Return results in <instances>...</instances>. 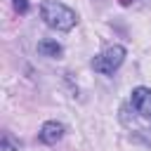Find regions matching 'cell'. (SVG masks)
<instances>
[{"label":"cell","instance_id":"ba28073f","mask_svg":"<svg viewBox=\"0 0 151 151\" xmlns=\"http://www.w3.org/2000/svg\"><path fill=\"white\" fill-rule=\"evenodd\" d=\"M130 2H132V0H120V5H130Z\"/></svg>","mask_w":151,"mask_h":151},{"label":"cell","instance_id":"277c9868","mask_svg":"<svg viewBox=\"0 0 151 151\" xmlns=\"http://www.w3.org/2000/svg\"><path fill=\"white\" fill-rule=\"evenodd\" d=\"M64 132H66L64 123H59V120H47V123H42V127H40V132H38V139H40L42 144L52 146V144L61 142Z\"/></svg>","mask_w":151,"mask_h":151},{"label":"cell","instance_id":"5b68a950","mask_svg":"<svg viewBox=\"0 0 151 151\" xmlns=\"http://www.w3.org/2000/svg\"><path fill=\"white\" fill-rule=\"evenodd\" d=\"M38 52H40L42 57H50V59H59V57L64 54V47H61L57 40H52V38H42V40L38 42Z\"/></svg>","mask_w":151,"mask_h":151},{"label":"cell","instance_id":"7a4b0ae2","mask_svg":"<svg viewBox=\"0 0 151 151\" xmlns=\"http://www.w3.org/2000/svg\"><path fill=\"white\" fill-rule=\"evenodd\" d=\"M125 54H127V50H125L123 45H111V47H106L101 54H97V57L92 59V68H94L97 73H101V76H113V73L123 66Z\"/></svg>","mask_w":151,"mask_h":151},{"label":"cell","instance_id":"6da1fadb","mask_svg":"<svg viewBox=\"0 0 151 151\" xmlns=\"http://www.w3.org/2000/svg\"><path fill=\"white\" fill-rule=\"evenodd\" d=\"M40 19L45 21V26H50L54 31H64V33L78 24V14L68 5L57 2V0H42L40 2Z\"/></svg>","mask_w":151,"mask_h":151},{"label":"cell","instance_id":"3957f363","mask_svg":"<svg viewBox=\"0 0 151 151\" xmlns=\"http://www.w3.org/2000/svg\"><path fill=\"white\" fill-rule=\"evenodd\" d=\"M130 104L134 109V113H139L144 120H151V87H134L130 92Z\"/></svg>","mask_w":151,"mask_h":151},{"label":"cell","instance_id":"52a82bcc","mask_svg":"<svg viewBox=\"0 0 151 151\" xmlns=\"http://www.w3.org/2000/svg\"><path fill=\"white\" fill-rule=\"evenodd\" d=\"M12 5H14V9L19 14H26L28 12V0H12Z\"/></svg>","mask_w":151,"mask_h":151},{"label":"cell","instance_id":"8992f818","mask_svg":"<svg viewBox=\"0 0 151 151\" xmlns=\"http://www.w3.org/2000/svg\"><path fill=\"white\" fill-rule=\"evenodd\" d=\"M0 151H24V149H21V144L9 132H5L2 134V142H0Z\"/></svg>","mask_w":151,"mask_h":151}]
</instances>
